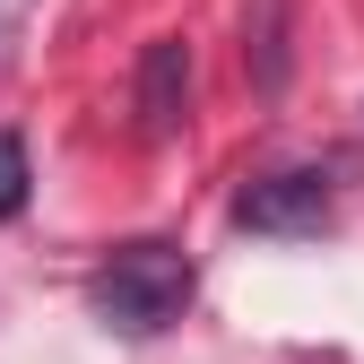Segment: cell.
Returning a JSON list of instances; mask_svg holds the SVG:
<instances>
[{"label":"cell","instance_id":"cell-1","mask_svg":"<svg viewBox=\"0 0 364 364\" xmlns=\"http://www.w3.org/2000/svg\"><path fill=\"white\" fill-rule=\"evenodd\" d=\"M182 304H191V260H182L173 243H122L96 269V312L113 330H130V338L182 321Z\"/></svg>","mask_w":364,"mask_h":364},{"label":"cell","instance_id":"cell-2","mask_svg":"<svg viewBox=\"0 0 364 364\" xmlns=\"http://www.w3.org/2000/svg\"><path fill=\"white\" fill-rule=\"evenodd\" d=\"M235 225H252V235H321L330 225V173L321 165H287V173L243 182Z\"/></svg>","mask_w":364,"mask_h":364},{"label":"cell","instance_id":"cell-3","mask_svg":"<svg viewBox=\"0 0 364 364\" xmlns=\"http://www.w3.org/2000/svg\"><path fill=\"white\" fill-rule=\"evenodd\" d=\"M130 113H139V139H173L182 113H191V43L182 35H156L139 53V96H130Z\"/></svg>","mask_w":364,"mask_h":364},{"label":"cell","instance_id":"cell-4","mask_svg":"<svg viewBox=\"0 0 364 364\" xmlns=\"http://www.w3.org/2000/svg\"><path fill=\"white\" fill-rule=\"evenodd\" d=\"M243 61H252V87H260V96H278V87H287V0H252Z\"/></svg>","mask_w":364,"mask_h":364},{"label":"cell","instance_id":"cell-5","mask_svg":"<svg viewBox=\"0 0 364 364\" xmlns=\"http://www.w3.org/2000/svg\"><path fill=\"white\" fill-rule=\"evenodd\" d=\"M26 208V139L18 130H0V217Z\"/></svg>","mask_w":364,"mask_h":364}]
</instances>
